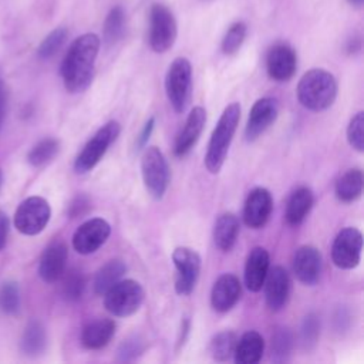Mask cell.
Here are the masks:
<instances>
[{
  "instance_id": "cell-1",
  "label": "cell",
  "mask_w": 364,
  "mask_h": 364,
  "mask_svg": "<svg viewBox=\"0 0 364 364\" xmlns=\"http://www.w3.org/2000/svg\"><path fill=\"white\" fill-rule=\"evenodd\" d=\"M100 44L101 40L97 34L85 33L77 37L68 47L60 70L64 87L68 92H82L91 84Z\"/></svg>"
},
{
  "instance_id": "cell-2",
  "label": "cell",
  "mask_w": 364,
  "mask_h": 364,
  "mask_svg": "<svg viewBox=\"0 0 364 364\" xmlns=\"http://www.w3.org/2000/svg\"><path fill=\"white\" fill-rule=\"evenodd\" d=\"M337 97L334 75L323 68H311L303 74L297 84V100L310 111H324Z\"/></svg>"
},
{
  "instance_id": "cell-3",
  "label": "cell",
  "mask_w": 364,
  "mask_h": 364,
  "mask_svg": "<svg viewBox=\"0 0 364 364\" xmlns=\"http://www.w3.org/2000/svg\"><path fill=\"white\" fill-rule=\"evenodd\" d=\"M239 119L240 105L239 102H232L223 109L216 127L213 128L205 155V166L210 173H219L222 169Z\"/></svg>"
},
{
  "instance_id": "cell-4",
  "label": "cell",
  "mask_w": 364,
  "mask_h": 364,
  "mask_svg": "<svg viewBox=\"0 0 364 364\" xmlns=\"http://www.w3.org/2000/svg\"><path fill=\"white\" fill-rule=\"evenodd\" d=\"M165 91L176 112H183L192 94V65L188 58H175L165 75Z\"/></svg>"
},
{
  "instance_id": "cell-5",
  "label": "cell",
  "mask_w": 364,
  "mask_h": 364,
  "mask_svg": "<svg viewBox=\"0 0 364 364\" xmlns=\"http://www.w3.org/2000/svg\"><path fill=\"white\" fill-rule=\"evenodd\" d=\"M105 309L117 317H128L139 310L145 291L142 286L132 279L118 280L104 294Z\"/></svg>"
},
{
  "instance_id": "cell-6",
  "label": "cell",
  "mask_w": 364,
  "mask_h": 364,
  "mask_svg": "<svg viewBox=\"0 0 364 364\" xmlns=\"http://www.w3.org/2000/svg\"><path fill=\"white\" fill-rule=\"evenodd\" d=\"M141 172L144 185L154 199H162L166 193L171 179V171L166 158L156 146H148L141 158Z\"/></svg>"
},
{
  "instance_id": "cell-7",
  "label": "cell",
  "mask_w": 364,
  "mask_h": 364,
  "mask_svg": "<svg viewBox=\"0 0 364 364\" xmlns=\"http://www.w3.org/2000/svg\"><path fill=\"white\" fill-rule=\"evenodd\" d=\"M121 132V125L118 121H108L104 124L92 138L85 144L74 162V169L77 173L90 172L105 155L109 145L118 138Z\"/></svg>"
},
{
  "instance_id": "cell-8",
  "label": "cell",
  "mask_w": 364,
  "mask_h": 364,
  "mask_svg": "<svg viewBox=\"0 0 364 364\" xmlns=\"http://www.w3.org/2000/svg\"><path fill=\"white\" fill-rule=\"evenodd\" d=\"M178 36V26L172 11L159 3H154L149 10V47L155 53L168 51Z\"/></svg>"
},
{
  "instance_id": "cell-9",
  "label": "cell",
  "mask_w": 364,
  "mask_h": 364,
  "mask_svg": "<svg viewBox=\"0 0 364 364\" xmlns=\"http://www.w3.org/2000/svg\"><path fill=\"white\" fill-rule=\"evenodd\" d=\"M50 216L48 202L41 196H30L18 205L14 213V226L23 235H38L47 226Z\"/></svg>"
},
{
  "instance_id": "cell-10",
  "label": "cell",
  "mask_w": 364,
  "mask_h": 364,
  "mask_svg": "<svg viewBox=\"0 0 364 364\" xmlns=\"http://www.w3.org/2000/svg\"><path fill=\"white\" fill-rule=\"evenodd\" d=\"M172 262L176 267L175 290L181 296H188L195 289L200 273V256L196 250L179 246L172 253Z\"/></svg>"
},
{
  "instance_id": "cell-11",
  "label": "cell",
  "mask_w": 364,
  "mask_h": 364,
  "mask_svg": "<svg viewBox=\"0 0 364 364\" xmlns=\"http://www.w3.org/2000/svg\"><path fill=\"white\" fill-rule=\"evenodd\" d=\"M363 235L355 228L341 229L331 246V260L338 269H354L361 259Z\"/></svg>"
},
{
  "instance_id": "cell-12",
  "label": "cell",
  "mask_w": 364,
  "mask_h": 364,
  "mask_svg": "<svg viewBox=\"0 0 364 364\" xmlns=\"http://www.w3.org/2000/svg\"><path fill=\"white\" fill-rule=\"evenodd\" d=\"M111 226L102 218H92L74 232L73 247L80 255H91L97 252L109 237Z\"/></svg>"
},
{
  "instance_id": "cell-13",
  "label": "cell",
  "mask_w": 364,
  "mask_h": 364,
  "mask_svg": "<svg viewBox=\"0 0 364 364\" xmlns=\"http://www.w3.org/2000/svg\"><path fill=\"white\" fill-rule=\"evenodd\" d=\"M297 68V55L291 46L287 43H276L272 46L266 55V70L272 80L287 81Z\"/></svg>"
},
{
  "instance_id": "cell-14",
  "label": "cell",
  "mask_w": 364,
  "mask_h": 364,
  "mask_svg": "<svg viewBox=\"0 0 364 364\" xmlns=\"http://www.w3.org/2000/svg\"><path fill=\"white\" fill-rule=\"evenodd\" d=\"M279 114V105L274 98L263 97L257 100L249 114L246 128H245V136L247 141L257 139L277 118Z\"/></svg>"
},
{
  "instance_id": "cell-15",
  "label": "cell",
  "mask_w": 364,
  "mask_h": 364,
  "mask_svg": "<svg viewBox=\"0 0 364 364\" xmlns=\"http://www.w3.org/2000/svg\"><path fill=\"white\" fill-rule=\"evenodd\" d=\"M273 199L266 188H255L246 198L243 208V220L252 229L263 228L272 213Z\"/></svg>"
},
{
  "instance_id": "cell-16",
  "label": "cell",
  "mask_w": 364,
  "mask_h": 364,
  "mask_svg": "<svg viewBox=\"0 0 364 364\" xmlns=\"http://www.w3.org/2000/svg\"><path fill=\"white\" fill-rule=\"evenodd\" d=\"M263 286L267 307L272 311L282 310L286 306L290 294V277L287 270L282 266L269 269Z\"/></svg>"
},
{
  "instance_id": "cell-17",
  "label": "cell",
  "mask_w": 364,
  "mask_h": 364,
  "mask_svg": "<svg viewBox=\"0 0 364 364\" xmlns=\"http://www.w3.org/2000/svg\"><path fill=\"white\" fill-rule=\"evenodd\" d=\"M293 272L303 284H316L321 273V255L318 249L311 245L300 246L293 257Z\"/></svg>"
},
{
  "instance_id": "cell-18",
  "label": "cell",
  "mask_w": 364,
  "mask_h": 364,
  "mask_svg": "<svg viewBox=\"0 0 364 364\" xmlns=\"http://www.w3.org/2000/svg\"><path fill=\"white\" fill-rule=\"evenodd\" d=\"M68 249L64 242L55 240L50 243L41 255L38 274L46 283H54L63 277L65 272Z\"/></svg>"
},
{
  "instance_id": "cell-19",
  "label": "cell",
  "mask_w": 364,
  "mask_h": 364,
  "mask_svg": "<svg viewBox=\"0 0 364 364\" xmlns=\"http://www.w3.org/2000/svg\"><path fill=\"white\" fill-rule=\"evenodd\" d=\"M206 124V111L203 107H193L189 112L183 128L178 134L173 144V154L176 156L186 155L198 142L203 127Z\"/></svg>"
},
{
  "instance_id": "cell-20",
  "label": "cell",
  "mask_w": 364,
  "mask_h": 364,
  "mask_svg": "<svg viewBox=\"0 0 364 364\" xmlns=\"http://www.w3.org/2000/svg\"><path fill=\"white\" fill-rule=\"evenodd\" d=\"M242 293L239 279L232 273H225L218 277L210 291V304L219 313L229 311L239 300Z\"/></svg>"
},
{
  "instance_id": "cell-21",
  "label": "cell",
  "mask_w": 364,
  "mask_h": 364,
  "mask_svg": "<svg viewBox=\"0 0 364 364\" xmlns=\"http://www.w3.org/2000/svg\"><path fill=\"white\" fill-rule=\"evenodd\" d=\"M269 266V252L262 246L253 247L247 255L245 264V284L250 291H259L263 287Z\"/></svg>"
},
{
  "instance_id": "cell-22",
  "label": "cell",
  "mask_w": 364,
  "mask_h": 364,
  "mask_svg": "<svg viewBox=\"0 0 364 364\" xmlns=\"http://www.w3.org/2000/svg\"><path fill=\"white\" fill-rule=\"evenodd\" d=\"M115 333V321L111 318H98L82 327L80 341L88 350H100L105 347Z\"/></svg>"
},
{
  "instance_id": "cell-23",
  "label": "cell",
  "mask_w": 364,
  "mask_h": 364,
  "mask_svg": "<svg viewBox=\"0 0 364 364\" xmlns=\"http://www.w3.org/2000/svg\"><path fill=\"white\" fill-rule=\"evenodd\" d=\"M264 351V340L260 333L250 330L246 331L235 347V363L236 364H256L262 360Z\"/></svg>"
},
{
  "instance_id": "cell-24",
  "label": "cell",
  "mask_w": 364,
  "mask_h": 364,
  "mask_svg": "<svg viewBox=\"0 0 364 364\" xmlns=\"http://www.w3.org/2000/svg\"><path fill=\"white\" fill-rule=\"evenodd\" d=\"M239 219L232 212H225L218 216L213 226L215 245L222 252H229L235 246L239 236Z\"/></svg>"
},
{
  "instance_id": "cell-25",
  "label": "cell",
  "mask_w": 364,
  "mask_h": 364,
  "mask_svg": "<svg viewBox=\"0 0 364 364\" xmlns=\"http://www.w3.org/2000/svg\"><path fill=\"white\" fill-rule=\"evenodd\" d=\"M313 206V192L307 186H299L289 198L284 218L290 226L300 225Z\"/></svg>"
},
{
  "instance_id": "cell-26",
  "label": "cell",
  "mask_w": 364,
  "mask_h": 364,
  "mask_svg": "<svg viewBox=\"0 0 364 364\" xmlns=\"http://www.w3.org/2000/svg\"><path fill=\"white\" fill-rule=\"evenodd\" d=\"M363 185H364V175L363 171L358 168L348 169L344 172L338 181L336 182V196L340 202H353L361 196L363 192Z\"/></svg>"
},
{
  "instance_id": "cell-27",
  "label": "cell",
  "mask_w": 364,
  "mask_h": 364,
  "mask_svg": "<svg viewBox=\"0 0 364 364\" xmlns=\"http://www.w3.org/2000/svg\"><path fill=\"white\" fill-rule=\"evenodd\" d=\"M127 272V264L121 259H112L101 266L94 277V291L102 296L111 286H114L124 273Z\"/></svg>"
},
{
  "instance_id": "cell-28",
  "label": "cell",
  "mask_w": 364,
  "mask_h": 364,
  "mask_svg": "<svg viewBox=\"0 0 364 364\" xmlns=\"http://www.w3.org/2000/svg\"><path fill=\"white\" fill-rule=\"evenodd\" d=\"M47 344V334L44 326L37 321L31 320L27 323L23 337H21V348L27 355H38L44 351Z\"/></svg>"
},
{
  "instance_id": "cell-29",
  "label": "cell",
  "mask_w": 364,
  "mask_h": 364,
  "mask_svg": "<svg viewBox=\"0 0 364 364\" xmlns=\"http://www.w3.org/2000/svg\"><path fill=\"white\" fill-rule=\"evenodd\" d=\"M124 33H125V13L122 7L115 6L108 11L104 20L102 40L109 47L117 44L122 38Z\"/></svg>"
},
{
  "instance_id": "cell-30",
  "label": "cell",
  "mask_w": 364,
  "mask_h": 364,
  "mask_svg": "<svg viewBox=\"0 0 364 364\" xmlns=\"http://www.w3.org/2000/svg\"><path fill=\"white\" fill-rule=\"evenodd\" d=\"M237 343V337L233 331L225 330L215 334L209 344V353L213 360L216 361H228L233 353Z\"/></svg>"
},
{
  "instance_id": "cell-31",
  "label": "cell",
  "mask_w": 364,
  "mask_h": 364,
  "mask_svg": "<svg viewBox=\"0 0 364 364\" xmlns=\"http://www.w3.org/2000/svg\"><path fill=\"white\" fill-rule=\"evenodd\" d=\"M60 151V142L55 138H44L38 141L27 155L33 166H43L50 162Z\"/></svg>"
},
{
  "instance_id": "cell-32",
  "label": "cell",
  "mask_w": 364,
  "mask_h": 364,
  "mask_svg": "<svg viewBox=\"0 0 364 364\" xmlns=\"http://www.w3.org/2000/svg\"><path fill=\"white\" fill-rule=\"evenodd\" d=\"M293 347V337L289 328L280 327L272 336V360L276 363H284L289 360Z\"/></svg>"
},
{
  "instance_id": "cell-33",
  "label": "cell",
  "mask_w": 364,
  "mask_h": 364,
  "mask_svg": "<svg viewBox=\"0 0 364 364\" xmlns=\"http://www.w3.org/2000/svg\"><path fill=\"white\" fill-rule=\"evenodd\" d=\"M85 289V276L77 269H71L63 279V296L68 301H77L82 297Z\"/></svg>"
},
{
  "instance_id": "cell-34",
  "label": "cell",
  "mask_w": 364,
  "mask_h": 364,
  "mask_svg": "<svg viewBox=\"0 0 364 364\" xmlns=\"http://www.w3.org/2000/svg\"><path fill=\"white\" fill-rule=\"evenodd\" d=\"M246 31H247V27L243 21L233 23L228 28V31L222 40V51L228 55L235 54L243 44V41L246 38Z\"/></svg>"
},
{
  "instance_id": "cell-35",
  "label": "cell",
  "mask_w": 364,
  "mask_h": 364,
  "mask_svg": "<svg viewBox=\"0 0 364 364\" xmlns=\"http://www.w3.org/2000/svg\"><path fill=\"white\" fill-rule=\"evenodd\" d=\"M20 307V290L18 284L13 280L4 282L0 286V309L6 314H14Z\"/></svg>"
},
{
  "instance_id": "cell-36",
  "label": "cell",
  "mask_w": 364,
  "mask_h": 364,
  "mask_svg": "<svg viewBox=\"0 0 364 364\" xmlns=\"http://www.w3.org/2000/svg\"><path fill=\"white\" fill-rule=\"evenodd\" d=\"M67 36H68L67 28H64V27L54 28V30L41 41V44H40V47H38V55H40V58L47 60V58L53 57V55L61 48V46L65 43Z\"/></svg>"
},
{
  "instance_id": "cell-37",
  "label": "cell",
  "mask_w": 364,
  "mask_h": 364,
  "mask_svg": "<svg viewBox=\"0 0 364 364\" xmlns=\"http://www.w3.org/2000/svg\"><path fill=\"white\" fill-rule=\"evenodd\" d=\"M144 350H145L144 340L139 336H131L119 344L117 350V360L121 363L134 361L144 353Z\"/></svg>"
},
{
  "instance_id": "cell-38",
  "label": "cell",
  "mask_w": 364,
  "mask_h": 364,
  "mask_svg": "<svg viewBox=\"0 0 364 364\" xmlns=\"http://www.w3.org/2000/svg\"><path fill=\"white\" fill-rule=\"evenodd\" d=\"M320 336V318L316 313H309L300 328V338L306 348H311L316 346Z\"/></svg>"
},
{
  "instance_id": "cell-39",
  "label": "cell",
  "mask_w": 364,
  "mask_h": 364,
  "mask_svg": "<svg viewBox=\"0 0 364 364\" xmlns=\"http://www.w3.org/2000/svg\"><path fill=\"white\" fill-rule=\"evenodd\" d=\"M347 141L358 152L364 151V112H357L348 122Z\"/></svg>"
},
{
  "instance_id": "cell-40",
  "label": "cell",
  "mask_w": 364,
  "mask_h": 364,
  "mask_svg": "<svg viewBox=\"0 0 364 364\" xmlns=\"http://www.w3.org/2000/svg\"><path fill=\"white\" fill-rule=\"evenodd\" d=\"M91 209V200L87 195H77L70 206H68V215L70 218H81Z\"/></svg>"
},
{
  "instance_id": "cell-41",
  "label": "cell",
  "mask_w": 364,
  "mask_h": 364,
  "mask_svg": "<svg viewBox=\"0 0 364 364\" xmlns=\"http://www.w3.org/2000/svg\"><path fill=\"white\" fill-rule=\"evenodd\" d=\"M154 127H155V118L151 117L145 124H144V128L141 129L139 135L136 136V149H142L145 148L152 131H154Z\"/></svg>"
},
{
  "instance_id": "cell-42",
  "label": "cell",
  "mask_w": 364,
  "mask_h": 364,
  "mask_svg": "<svg viewBox=\"0 0 364 364\" xmlns=\"http://www.w3.org/2000/svg\"><path fill=\"white\" fill-rule=\"evenodd\" d=\"M7 233H9V218L3 210H0V250L6 245Z\"/></svg>"
},
{
  "instance_id": "cell-43",
  "label": "cell",
  "mask_w": 364,
  "mask_h": 364,
  "mask_svg": "<svg viewBox=\"0 0 364 364\" xmlns=\"http://www.w3.org/2000/svg\"><path fill=\"white\" fill-rule=\"evenodd\" d=\"M7 100H9V91L6 84L0 80V124L3 122L6 108H7Z\"/></svg>"
},
{
  "instance_id": "cell-44",
  "label": "cell",
  "mask_w": 364,
  "mask_h": 364,
  "mask_svg": "<svg viewBox=\"0 0 364 364\" xmlns=\"http://www.w3.org/2000/svg\"><path fill=\"white\" fill-rule=\"evenodd\" d=\"M189 327H191V321L188 317H183V320L181 321V330H179V337H178V348H181L185 344L186 336L189 333Z\"/></svg>"
},
{
  "instance_id": "cell-45",
  "label": "cell",
  "mask_w": 364,
  "mask_h": 364,
  "mask_svg": "<svg viewBox=\"0 0 364 364\" xmlns=\"http://www.w3.org/2000/svg\"><path fill=\"white\" fill-rule=\"evenodd\" d=\"M360 47H361L360 40L358 38H353V40H350V43L347 46V50H348V53H355V51L360 50Z\"/></svg>"
},
{
  "instance_id": "cell-46",
  "label": "cell",
  "mask_w": 364,
  "mask_h": 364,
  "mask_svg": "<svg viewBox=\"0 0 364 364\" xmlns=\"http://www.w3.org/2000/svg\"><path fill=\"white\" fill-rule=\"evenodd\" d=\"M347 1H348L351 6H357V7H358V6H361V4H363V1H364V0H347Z\"/></svg>"
},
{
  "instance_id": "cell-47",
  "label": "cell",
  "mask_w": 364,
  "mask_h": 364,
  "mask_svg": "<svg viewBox=\"0 0 364 364\" xmlns=\"http://www.w3.org/2000/svg\"><path fill=\"white\" fill-rule=\"evenodd\" d=\"M0 182H1V169H0Z\"/></svg>"
}]
</instances>
